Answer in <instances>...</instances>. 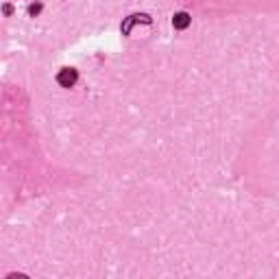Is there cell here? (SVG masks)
Returning a JSON list of instances; mask_svg holds the SVG:
<instances>
[{"mask_svg": "<svg viewBox=\"0 0 279 279\" xmlns=\"http://www.w3.org/2000/svg\"><path fill=\"white\" fill-rule=\"evenodd\" d=\"M40 11H41V4H31V7H29L31 16H35V13H40Z\"/></svg>", "mask_w": 279, "mask_h": 279, "instance_id": "277c9868", "label": "cell"}, {"mask_svg": "<svg viewBox=\"0 0 279 279\" xmlns=\"http://www.w3.org/2000/svg\"><path fill=\"white\" fill-rule=\"evenodd\" d=\"M173 26H175V29H188V26H190V16H188L185 11L175 13V18H173Z\"/></svg>", "mask_w": 279, "mask_h": 279, "instance_id": "3957f363", "label": "cell"}, {"mask_svg": "<svg viewBox=\"0 0 279 279\" xmlns=\"http://www.w3.org/2000/svg\"><path fill=\"white\" fill-rule=\"evenodd\" d=\"M136 22H144V24H151V18H148V16H131V18H129V20L122 24V33L129 35V31H131V26L136 24Z\"/></svg>", "mask_w": 279, "mask_h": 279, "instance_id": "7a4b0ae2", "label": "cell"}, {"mask_svg": "<svg viewBox=\"0 0 279 279\" xmlns=\"http://www.w3.org/2000/svg\"><path fill=\"white\" fill-rule=\"evenodd\" d=\"M77 79H79V74L74 68H63L61 72L57 74V83L61 87H72L74 83H77Z\"/></svg>", "mask_w": 279, "mask_h": 279, "instance_id": "6da1fadb", "label": "cell"}]
</instances>
